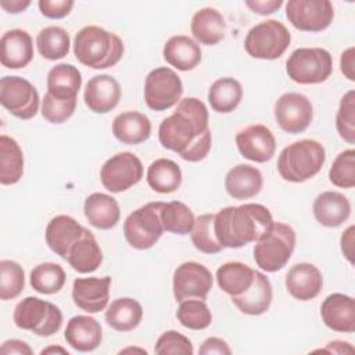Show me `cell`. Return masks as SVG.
I'll list each match as a JSON object with an SVG mask.
<instances>
[{"mask_svg":"<svg viewBox=\"0 0 355 355\" xmlns=\"http://www.w3.org/2000/svg\"><path fill=\"white\" fill-rule=\"evenodd\" d=\"M83 100L87 108L96 114H107L121 100V86L111 75H96L86 83Z\"/></svg>","mask_w":355,"mask_h":355,"instance_id":"18","label":"cell"},{"mask_svg":"<svg viewBox=\"0 0 355 355\" xmlns=\"http://www.w3.org/2000/svg\"><path fill=\"white\" fill-rule=\"evenodd\" d=\"M183 83L178 73L168 67L148 72L144 82V101L154 111H165L180 101Z\"/></svg>","mask_w":355,"mask_h":355,"instance_id":"10","label":"cell"},{"mask_svg":"<svg viewBox=\"0 0 355 355\" xmlns=\"http://www.w3.org/2000/svg\"><path fill=\"white\" fill-rule=\"evenodd\" d=\"M336 128L343 140L349 144L355 143V92H347L336 115Z\"/></svg>","mask_w":355,"mask_h":355,"instance_id":"45","label":"cell"},{"mask_svg":"<svg viewBox=\"0 0 355 355\" xmlns=\"http://www.w3.org/2000/svg\"><path fill=\"white\" fill-rule=\"evenodd\" d=\"M161 207L162 201L147 202L128 215L123 222V236L130 247L148 250L159 240L164 233Z\"/></svg>","mask_w":355,"mask_h":355,"instance_id":"9","label":"cell"},{"mask_svg":"<svg viewBox=\"0 0 355 355\" xmlns=\"http://www.w3.org/2000/svg\"><path fill=\"white\" fill-rule=\"evenodd\" d=\"M31 4L29 0H14V1H1L0 6L7 11V12H12V14H17V12H21L24 11L25 8H28Z\"/></svg>","mask_w":355,"mask_h":355,"instance_id":"54","label":"cell"},{"mask_svg":"<svg viewBox=\"0 0 355 355\" xmlns=\"http://www.w3.org/2000/svg\"><path fill=\"white\" fill-rule=\"evenodd\" d=\"M191 35L200 43L205 46L218 44L225 37L226 22L223 15L212 8L205 7L198 10L191 18Z\"/></svg>","mask_w":355,"mask_h":355,"instance_id":"29","label":"cell"},{"mask_svg":"<svg viewBox=\"0 0 355 355\" xmlns=\"http://www.w3.org/2000/svg\"><path fill=\"white\" fill-rule=\"evenodd\" d=\"M24 173V154L12 137L0 136V183L3 186L15 184Z\"/></svg>","mask_w":355,"mask_h":355,"instance_id":"36","label":"cell"},{"mask_svg":"<svg viewBox=\"0 0 355 355\" xmlns=\"http://www.w3.org/2000/svg\"><path fill=\"white\" fill-rule=\"evenodd\" d=\"M154 352L159 355H193L194 348L186 336L168 330L158 337Z\"/></svg>","mask_w":355,"mask_h":355,"instance_id":"47","label":"cell"},{"mask_svg":"<svg viewBox=\"0 0 355 355\" xmlns=\"http://www.w3.org/2000/svg\"><path fill=\"white\" fill-rule=\"evenodd\" d=\"M215 214H202L196 218L190 232L193 245L204 254H218L223 250L214 230Z\"/></svg>","mask_w":355,"mask_h":355,"instance_id":"41","label":"cell"},{"mask_svg":"<svg viewBox=\"0 0 355 355\" xmlns=\"http://www.w3.org/2000/svg\"><path fill=\"white\" fill-rule=\"evenodd\" d=\"M146 179L154 191L169 194L180 187L182 171L175 161L169 158H158L150 164Z\"/></svg>","mask_w":355,"mask_h":355,"instance_id":"37","label":"cell"},{"mask_svg":"<svg viewBox=\"0 0 355 355\" xmlns=\"http://www.w3.org/2000/svg\"><path fill=\"white\" fill-rule=\"evenodd\" d=\"M354 54H355V47L351 46L347 50L343 51L341 58H340V69L344 73V76L354 82L355 80V72H354Z\"/></svg>","mask_w":355,"mask_h":355,"instance_id":"51","label":"cell"},{"mask_svg":"<svg viewBox=\"0 0 355 355\" xmlns=\"http://www.w3.org/2000/svg\"><path fill=\"white\" fill-rule=\"evenodd\" d=\"M111 277H78L72 284L73 304L89 312L97 313L104 311L110 300Z\"/></svg>","mask_w":355,"mask_h":355,"instance_id":"17","label":"cell"},{"mask_svg":"<svg viewBox=\"0 0 355 355\" xmlns=\"http://www.w3.org/2000/svg\"><path fill=\"white\" fill-rule=\"evenodd\" d=\"M198 352L201 355H212V354H218V355H230L232 354V349L229 348L227 343L219 337H209L207 338Z\"/></svg>","mask_w":355,"mask_h":355,"instance_id":"49","label":"cell"},{"mask_svg":"<svg viewBox=\"0 0 355 355\" xmlns=\"http://www.w3.org/2000/svg\"><path fill=\"white\" fill-rule=\"evenodd\" d=\"M354 233L355 227L351 225L341 236V251L349 263H354Z\"/></svg>","mask_w":355,"mask_h":355,"instance_id":"53","label":"cell"},{"mask_svg":"<svg viewBox=\"0 0 355 355\" xmlns=\"http://www.w3.org/2000/svg\"><path fill=\"white\" fill-rule=\"evenodd\" d=\"M326 161L322 143L302 139L284 147L277 158L279 175L291 183H302L319 173Z\"/></svg>","mask_w":355,"mask_h":355,"instance_id":"4","label":"cell"},{"mask_svg":"<svg viewBox=\"0 0 355 355\" xmlns=\"http://www.w3.org/2000/svg\"><path fill=\"white\" fill-rule=\"evenodd\" d=\"M158 140L164 148L175 151L184 161L204 159L212 144L205 104L196 97L180 100L173 114L161 122Z\"/></svg>","mask_w":355,"mask_h":355,"instance_id":"1","label":"cell"},{"mask_svg":"<svg viewBox=\"0 0 355 355\" xmlns=\"http://www.w3.org/2000/svg\"><path fill=\"white\" fill-rule=\"evenodd\" d=\"M215 277L222 291L236 297L252 284L255 270L243 262H226L218 268Z\"/></svg>","mask_w":355,"mask_h":355,"instance_id":"34","label":"cell"},{"mask_svg":"<svg viewBox=\"0 0 355 355\" xmlns=\"http://www.w3.org/2000/svg\"><path fill=\"white\" fill-rule=\"evenodd\" d=\"M286 17L298 31L322 32L333 22L334 8L329 0H290Z\"/></svg>","mask_w":355,"mask_h":355,"instance_id":"13","label":"cell"},{"mask_svg":"<svg viewBox=\"0 0 355 355\" xmlns=\"http://www.w3.org/2000/svg\"><path fill=\"white\" fill-rule=\"evenodd\" d=\"M112 133L123 144H140L151 135V122L147 115L137 111H125L112 121Z\"/></svg>","mask_w":355,"mask_h":355,"instance_id":"30","label":"cell"},{"mask_svg":"<svg viewBox=\"0 0 355 355\" xmlns=\"http://www.w3.org/2000/svg\"><path fill=\"white\" fill-rule=\"evenodd\" d=\"M53 352H60V354H64V355H68V351L61 348V347H49V348H44L40 354L44 355V354H53Z\"/></svg>","mask_w":355,"mask_h":355,"instance_id":"56","label":"cell"},{"mask_svg":"<svg viewBox=\"0 0 355 355\" xmlns=\"http://www.w3.org/2000/svg\"><path fill=\"white\" fill-rule=\"evenodd\" d=\"M67 261L79 273H92L101 265L103 251L89 229L85 227L80 239L71 247Z\"/></svg>","mask_w":355,"mask_h":355,"instance_id":"31","label":"cell"},{"mask_svg":"<svg viewBox=\"0 0 355 355\" xmlns=\"http://www.w3.org/2000/svg\"><path fill=\"white\" fill-rule=\"evenodd\" d=\"M312 211L322 226L338 227L349 218L351 204L343 193L323 191L315 198Z\"/></svg>","mask_w":355,"mask_h":355,"instance_id":"24","label":"cell"},{"mask_svg":"<svg viewBox=\"0 0 355 355\" xmlns=\"http://www.w3.org/2000/svg\"><path fill=\"white\" fill-rule=\"evenodd\" d=\"M82 75L72 64H57L47 73V93L58 98H76Z\"/></svg>","mask_w":355,"mask_h":355,"instance_id":"33","label":"cell"},{"mask_svg":"<svg viewBox=\"0 0 355 355\" xmlns=\"http://www.w3.org/2000/svg\"><path fill=\"white\" fill-rule=\"evenodd\" d=\"M333 71L331 54L322 47H301L286 61L288 78L300 85H316L327 80Z\"/></svg>","mask_w":355,"mask_h":355,"instance_id":"7","label":"cell"},{"mask_svg":"<svg viewBox=\"0 0 355 355\" xmlns=\"http://www.w3.org/2000/svg\"><path fill=\"white\" fill-rule=\"evenodd\" d=\"M83 212L89 223L100 230L112 229L121 218L118 201L105 193L90 194L85 200Z\"/></svg>","mask_w":355,"mask_h":355,"instance_id":"27","label":"cell"},{"mask_svg":"<svg viewBox=\"0 0 355 355\" xmlns=\"http://www.w3.org/2000/svg\"><path fill=\"white\" fill-rule=\"evenodd\" d=\"M25 287L22 266L11 259L0 261V298L3 301L18 297Z\"/></svg>","mask_w":355,"mask_h":355,"instance_id":"43","label":"cell"},{"mask_svg":"<svg viewBox=\"0 0 355 355\" xmlns=\"http://www.w3.org/2000/svg\"><path fill=\"white\" fill-rule=\"evenodd\" d=\"M143 319V308L139 301L123 297L114 300L105 311L107 324L116 331H130Z\"/></svg>","mask_w":355,"mask_h":355,"instance_id":"32","label":"cell"},{"mask_svg":"<svg viewBox=\"0 0 355 355\" xmlns=\"http://www.w3.org/2000/svg\"><path fill=\"white\" fill-rule=\"evenodd\" d=\"M85 227L69 215H57L46 226V244L67 261L71 247L80 239Z\"/></svg>","mask_w":355,"mask_h":355,"instance_id":"21","label":"cell"},{"mask_svg":"<svg viewBox=\"0 0 355 355\" xmlns=\"http://www.w3.org/2000/svg\"><path fill=\"white\" fill-rule=\"evenodd\" d=\"M64 337L73 349L90 352L101 344L103 329L94 318L87 315H76L68 320Z\"/></svg>","mask_w":355,"mask_h":355,"instance_id":"23","label":"cell"},{"mask_svg":"<svg viewBox=\"0 0 355 355\" xmlns=\"http://www.w3.org/2000/svg\"><path fill=\"white\" fill-rule=\"evenodd\" d=\"M232 302L245 315L258 316L265 313L272 302V284L266 275L255 270L252 284L243 294L232 297Z\"/></svg>","mask_w":355,"mask_h":355,"instance_id":"26","label":"cell"},{"mask_svg":"<svg viewBox=\"0 0 355 355\" xmlns=\"http://www.w3.org/2000/svg\"><path fill=\"white\" fill-rule=\"evenodd\" d=\"M236 144L244 158L259 164L270 161L276 151V139L272 130L262 123L240 130L236 135Z\"/></svg>","mask_w":355,"mask_h":355,"instance_id":"16","label":"cell"},{"mask_svg":"<svg viewBox=\"0 0 355 355\" xmlns=\"http://www.w3.org/2000/svg\"><path fill=\"white\" fill-rule=\"evenodd\" d=\"M263 184L262 173L258 168L239 164L233 166L225 178V189L232 198L248 200L255 197Z\"/></svg>","mask_w":355,"mask_h":355,"instance_id":"25","label":"cell"},{"mask_svg":"<svg viewBox=\"0 0 355 355\" xmlns=\"http://www.w3.org/2000/svg\"><path fill=\"white\" fill-rule=\"evenodd\" d=\"M295 230L283 222H273L254 245V261L265 272H277L286 266L295 248Z\"/></svg>","mask_w":355,"mask_h":355,"instance_id":"5","label":"cell"},{"mask_svg":"<svg viewBox=\"0 0 355 355\" xmlns=\"http://www.w3.org/2000/svg\"><path fill=\"white\" fill-rule=\"evenodd\" d=\"M76 108V98H58L46 93L42 101L43 118L54 125L64 123L68 121Z\"/></svg>","mask_w":355,"mask_h":355,"instance_id":"46","label":"cell"},{"mask_svg":"<svg viewBox=\"0 0 355 355\" xmlns=\"http://www.w3.org/2000/svg\"><path fill=\"white\" fill-rule=\"evenodd\" d=\"M1 354H18V355H32L33 351L32 348L25 343V341H21V340H7L3 343L1 345Z\"/></svg>","mask_w":355,"mask_h":355,"instance_id":"52","label":"cell"},{"mask_svg":"<svg viewBox=\"0 0 355 355\" xmlns=\"http://www.w3.org/2000/svg\"><path fill=\"white\" fill-rule=\"evenodd\" d=\"M323 277L318 266L308 262L293 265L286 275V288L298 301H309L319 295Z\"/></svg>","mask_w":355,"mask_h":355,"instance_id":"20","label":"cell"},{"mask_svg":"<svg viewBox=\"0 0 355 355\" xmlns=\"http://www.w3.org/2000/svg\"><path fill=\"white\" fill-rule=\"evenodd\" d=\"M243 98L241 83L230 76L216 79L208 89V103L219 114L234 111Z\"/></svg>","mask_w":355,"mask_h":355,"instance_id":"35","label":"cell"},{"mask_svg":"<svg viewBox=\"0 0 355 355\" xmlns=\"http://www.w3.org/2000/svg\"><path fill=\"white\" fill-rule=\"evenodd\" d=\"M290 42L291 35L280 21L266 19L248 31L244 49L252 58L276 60L284 54Z\"/></svg>","mask_w":355,"mask_h":355,"instance_id":"8","label":"cell"},{"mask_svg":"<svg viewBox=\"0 0 355 355\" xmlns=\"http://www.w3.org/2000/svg\"><path fill=\"white\" fill-rule=\"evenodd\" d=\"M323 351L324 352H334V354H345V352H352L354 348L349 345V343L331 341V343L327 344V347Z\"/></svg>","mask_w":355,"mask_h":355,"instance_id":"55","label":"cell"},{"mask_svg":"<svg viewBox=\"0 0 355 355\" xmlns=\"http://www.w3.org/2000/svg\"><path fill=\"white\" fill-rule=\"evenodd\" d=\"M272 223V214L265 205L248 202L216 212L214 230L223 248H240L255 243Z\"/></svg>","mask_w":355,"mask_h":355,"instance_id":"2","label":"cell"},{"mask_svg":"<svg viewBox=\"0 0 355 355\" xmlns=\"http://www.w3.org/2000/svg\"><path fill=\"white\" fill-rule=\"evenodd\" d=\"M277 125L287 133L297 135L304 132L312 122L313 107L311 100L295 92L282 94L273 108Z\"/></svg>","mask_w":355,"mask_h":355,"instance_id":"14","label":"cell"},{"mask_svg":"<svg viewBox=\"0 0 355 355\" xmlns=\"http://www.w3.org/2000/svg\"><path fill=\"white\" fill-rule=\"evenodd\" d=\"M320 316L333 331H355V301L347 294L334 293L327 295L320 305Z\"/></svg>","mask_w":355,"mask_h":355,"instance_id":"19","label":"cell"},{"mask_svg":"<svg viewBox=\"0 0 355 355\" xmlns=\"http://www.w3.org/2000/svg\"><path fill=\"white\" fill-rule=\"evenodd\" d=\"M36 46L43 58L55 61L64 58L69 53L71 39L64 28L46 26L37 33Z\"/></svg>","mask_w":355,"mask_h":355,"instance_id":"38","label":"cell"},{"mask_svg":"<svg viewBox=\"0 0 355 355\" xmlns=\"http://www.w3.org/2000/svg\"><path fill=\"white\" fill-rule=\"evenodd\" d=\"M40 12L51 19H61L67 17L72 7L73 1L72 0H39L37 3Z\"/></svg>","mask_w":355,"mask_h":355,"instance_id":"48","label":"cell"},{"mask_svg":"<svg viewBox=\"0 0 355 355\" xmlns=\"http://www.w3.org/2000/svg\"><path fill=\"white\" fill-rule=\"evenodd\" d=\"M65 270L54 262H43L31 270L29 283L40 294H55L65 284Z\"/></svg>","mask_w":355,"mask_h":355,"instance_id":"39","label":"cell"},{"mask_svg":"<svg viewBox=\"0 0 355 355\" xmlns=\"http://www.w3.org/2000/svg\"><path fill=\"white\" fill-rule=\"evenodd\" d=\"M283 1L282 0H255V1H245V6L250 7L254 12L259 15H268L275 12L282 7Z\"/></svg>","mask_w":355,"mask_h":355,"instance_id":"50","label":"cell"},{"mask_svg":"<svg viewBox=\"0 0 355 355\" xmlns=\"http://www.w3.org/2000/svg\"><path fill=\"white\" fill-rule=\"evenodd\" d=\"M36 87L21 76H3L0 80V103L18 119L33 118L39 110Z\"/></svg>","mask_w":355,"mask_h":355,"instance_id":"11","label":"cell"},{"mask_svg":"<svg viewBox=\"0 0 355 355\" xmlns=\"http://www.w3.org/2000/svg\"><path fill=\"white\" fill-rule=\"evenodd\" d=\"M331 184L341 189H352L355 186V150L341 151L331 164L329 171Z\"/></svg>","mask_w":355,"mask_h":355,"instance_id":"44","label":"cell"},{"mask_svg":"<svg viewBox=\"0 0 355 355\" xmlns=\"http://www.w3.org/2000/svg\"><path fill=\"white\" fill-rule=\"evenodd\" d=\"M143 178V164L137 155L129 151L118 153L108 158L100 169V180L111 193H122Z\"/></svg>","mask_w":355,"mask_h":355,"instance_id":"12","label":"cell"},{"mask_svg":"<svg viewBox=\"0 0 355 355\" xmlns=\"http://www.w3.org/2000/svg\"><path fill=\"white\" fill-rule=\"evenodd\" d=\"M132 351H140V352H143V354H147L146 349H140V348H126V349H122L121 354H122V352H132Z\"/></svg>","mask_w":355,"mask_h":355,"instance_id":"57","label":"cell"},{"mask_svg":"<svg viewBox=\"0 0 355 355\" xmlns=\"http://www.w3.org/2000/svg\"><path fill=\"white\" fill-rule=\"evenodd\" d=\"M12 320L22 330H29L40 337H49L61 329L62 313L53 302L37 297H26L15 305Z\"/></svg>","mask_w":355,"mask_h":355,"instance_id":"6","label":"cell"},{"mask_svg":"<svg viewBox=\"0 0 355 355\" xmlns=\"http://www.w3.org/2000/svg\"><path fill=\"white\" fill-rule=\"evenodd\" d=\"M193 211L180 201L162 202L161 207V222L164 230L173 234H189L194 225Z\"/></svg>","mask_w":355,"mask_h":355,"instance_id":"40","label":"cell"},{"mask_svg":"<svg viewBox=\"0 0 355 355\" xmlns=\"http://www.w3.org/2000/svg\"><path fill=\"white\" fill-rule=\"evenodd\" d=\"M164 60L179 71H191L201 62L200 44L186 35H176L164 44Z\"/></svg>","mask_w":355,"mask_h":355,"instance_id":"28","label":"cell"},{"mask_svg":"<svg viewBox=\"0 0 355 355\" xmlns=\"http://www.w3.org/2000/svg\"><path fill=\"white\" fill-rule=\"evenodd\" d=\"M33 58V42L24 29H10L0 39V62L10 69L26 67Z\"/></svg>","mask_w":355,"mask_h":355,"instance_id":"22","label":"cell"},{"mask_svg":"<svg viewBox=\"0 0 355 355\" xmlns=\"http://www.w3.org/2000/svg\"><path fill=\"white\" fill-rule=\"evenodd\" d=\"M73 54L76 60L93 69L114 67L123 54L121 37L96 25L83 26L73 39Z\"/></svg>","mask_w":355,"mask_h":355,"instance_id":"3","label":"cell"},{"mask_svg":"<svg viewBox=\"0 0 355 355\" xmlns=\"http://www.w3.org/2000/svg\"><path fill=\"white\" fill-rule=\"evenodd\" d=\"M176 318L182 326L190 330H204L212 322V313L204 300H184L180 301L176 311Z\"/></svg>","mask_w":355,"mask_h":355,"instance_id":"42","label":"cell"},{"mask_svg":"<svg viewBox=\"0 0 355 355\" xmlns=\"http://www.w3.org/2000/svg\"><path fill=\"white\" fill-rule=\"evenodd\" d=\"M173 295L176 301L205 300L214 284L208 268L198 262H183L173 272Z\"/></svg>","mask_w":355,"mask_h":355,"instance_id":"15","label":"cell"}]
</instances>
